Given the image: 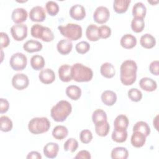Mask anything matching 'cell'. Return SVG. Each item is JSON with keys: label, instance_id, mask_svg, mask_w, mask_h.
I'll return each mask as SVG.
<instances>
[{"label": "cell", "instance_id": "f546056e", "mask_svg": "<svg viewBox=\"0 0 159 159\" xmlns=\"http://www.w3.org/2000/svg\"><path fill=\"white\" fill-rule=\"evenodd\" d=\"M128 156V150L125 147H117L111 151V158L112 159H126Z\"/></svg>", "mask_w": 159, "mask_h": 159}, {"label": "cell", "instance_id": "2e32d148", "mask_svg": "<svg viewBox=\"0 0 159 159\" xmlns=\"http://www.w3.org/2000/svg\"><path fill=\"white\" fill-rule=\"evenodd\" d=\"M59 150L58 145L54 142H48L43 147V153L47 158H54L57 156Z\"/></svg>", "mask_w": 159, "mask_h": 159}, {"label": "cell", "instance_id": "c3c4849f", "mask_svg": "<svg viewBox=\"0 0 159 159\" xmlns=\"http://www.w3.org/2000/svg\"><path fill=\"white\" fill-rule=\"evenodd\" d=\"M91 158L90 153L87 150H81L75 157V158L76 159H90Z\"/></svg>", "mask_w": 159, "mask_h": 159}, {"label": "cell", "instance_id": "83f0119b", "mask_svg": "<svg viewBox=\"0 0 159 159\" xmlns=\"http://www.w3.org/2000/svg\"><path fill=\"white\" fill-rule=\"evenodd\" d=\"M130 2V0H115L113 2L114 10L118 14L124 13L127 11Z\"/></svg>", "mask_w": 159, "mask_h": 159}, {"label": "cell", "instance_id": "f6af8a7d", "mask_svg": "<svg viewBox=\"0 0 159 159\" xmlns=\"http://www.w3.org/2000/svg\"><path fill=\"white\" fill-rule=\"evenodd\" d=\"M1 36V48H2L4 47H7L10 43V40L8 35L3 32L0 33Z\"/></svg>", "mask_w": 159, "mask_h": 159}, {"label": "cell", "instance_id": "44dd1931", "mask_svg": "<svg viewBox=\"0 0 159 159\" xmlns=\"http://www.w3.org/2000/svg\"><path fill=\"white\" fill-rule=\"evenodd\" d=\"M102 102L106 106H112L117 101V95L116 93L111 90L104 91L101 96Z\"/></svg>", "mask_w": 159, "mask_h": 159}, {"label": "cell", "instance_id": "d6a6232c", "mask_svg": "<svg viewBox=\"0 0 159 159\" xmlns=\"http://www.w3.org/2000/svg\"><path fill=\"white\" fill-rule=\"evenodd\" d=\"M92 120L94 124L107 121V114L104 111L101 109H96L92 114Z\"/></svg>", "mask_w": 159, "mask_h": 159}, {"label": "cell", "instance_id": "9c48e42d", "mask_svg": "<svg viewBox=\"0 0 159 159\" xmlns=\"http://www.w3.org/2000/svg\"><path fill=\"white\" fill-rule=\"evenodd\" d=\"M29 84V78L24 73H17L12 78V86L17 90H22L26 88Z\"/></svg>", "mask_w": 159, "mask_h": 159}, {"label": "cell", "instance_id": "8992f818", "mask_svg": "<svg viewBox=\"0 0 159 159\" xmlns=\"http://www.w3.org/2000/svg\"><path fill=\"white\" fill-rule=\"evenodd\" d=\"M30 34L33 37L42 39L47 42H51L54 39V35L52 30L39 24H35L32 26Z\"/></svg>", "mask_w": 159, "mask_h": 159}, {"label": "cell", "instance_id": "5bb4252c", "mask_svg": "<svg viewBox=\"0 0 159 159\" xmlns=\"http://www.w3.org/2000/svg\"><path fill=\"white\" fill-rule=\"evenodd\" d=\"M11 18L14 22L20 24L26 20L27 18V12L24 8H16L13 10L11 14Z\"/></svg>", "mask_w": 159, "mask_h": 159}, {"label": "cell", "instance_id": "8d00e7d4", "mask_svg": "<svg viewBox=\"0 0 159 159\" xmlns=\"http://www.w3.org/2000/svg\"><path fill=\"white\" fill-rule=\"evenodd\" d=\"M12 122L9 117L6 116H2L0 117V127L1 130L4 132H9L12 129Z\"/></svg>", "mask_w": 159, "mask_h": 159}, {"label": "cell", "instance_id": "277c9868", "mask_svg": "<svg viewBox=\"0 0 159 159\" xmlns=\"http://www.w3.org/2000/svg\"><path fill=\"white\" fill-rule=\"evenodd\" d=\"M50 127V122L45 117L32 118L28 124L29 130L33 134H40L47 132Z\"/></svg>", "mask_w": 159, "mask_h": 159}, {"label": "cell", "instance_id": "ffe728a7", "mask_svg": "<svg viewBox=\"0 0 159 159\" xmlns=\"http://www.w3.org/2000/svg\"><path fill=\"white\" fill-rule=\"evenodd\" d=\"M146 141V136L141 132L138 131L133 132L131 136L130 142L134 147L140 148L144 145Z\"/></svg>", "mask_w": 159, "mask_h": 159}, {"label": "cell", "instance_id": "836d02e7", "mask_svg": "<svg viewBox=\"0 0 159 159\" xmlns=\"http://www.w3.org/2000/svg\"><path fill=\"white\" fill-rule=\"evenodd\" d=\"M111 137L112 140L117 143L124 142L127 138V130L114 129Z\"/></svg>", "mask_w": 159, "mask_h": 159}, {"label": "cell", "instance_id": "ba28073f", "mask_svg": "<svg viewBox=\"0 0 159 159\" xmlns=\"http://www.w3.org/2000/svg\"><path fill=\"white\" fill-rule=\"evenodd\" d=\"M11 33L16 41L23 40L27 35V27L24 24L14 25L11 28Z\"/></svg>", "mask_w": 159, "mask_h": 159}, {"label": "cell", "instance_id": "1f68e13d", "mask_svg": "<svg viewBox=\"0 0 159 159\" xmlns=\"http://www.w3.org/2000/svg\"><path fill=\"white\" fill-rule=\"evenodd\" d=\"M68 130L64 125H57L52 130L53 137L57 140H62L68 135Z\"/></svg>", "mask_w": 159, "mask_h": 159}, {"label": "cell", "instance_id": "d4e9b609", "mask_svg": "<svg viewBox=\"0 0 159 159\" xmlns=\"http://www.w3.org/2000/svg\"><path fill=\"white\" fill-rule=\"evenodd\" d=\"M128 125H129L128 117L124 114H120L117 116L114 121V129L126 130Z\"/></svg>", "mask_w": 159, "mask_h": 159}, {"label": "cell", "instance_id": "681fc988", "mask_svg": "<svg viewBox=\"0 0 159 159\" xmlns=\"http://www.w3.org/2000/svg\"><path fill=\"white\" fill-rule=\"evenodd\" d=\"M27 158H28V159H31V158L41 159L42 158V155L38 152L32 151V152H30L28 153V155L27 156Z\"/></svg>", "mask_w": 159, "mask_h": 159}, {"label": "cell", "instance_id": "9a60e30c", "mask_svg": "<svg viewBox=\"0 0 159 159\" xmlns=\"http://www.w3.org/2000/svg\"><path fill=\"white\" fill-rule=\"evenodd\" d=\"M58 76L61 81L69 82L72 80L71 66L67 64L61 65L58 68Z\"/></svg>", "mask_w": 159, "mask_h": 159}, {"label": "cell", "instance_id": "5b68a950", "mask_svg": "<svg viewBox=\"0 0 159 159\" xmlns=\"http://www.w3.org/2000/svg\"><path fill=\"white\" fill-rule=\"evenodd\" d=\"M58 29L60 34L71 40H77L82 36V27L76 24L68 23L65 25H60Z\"/></svg>", "mask_w": 159, "mask_h": 159}, {"label": "cell", "instance_id": "d590c367", "mask_svg": "<svg viewBox=\"0 0 159 159\" xmlns=\"http://www.w3.org/2000/svg\"><path fill=\"white\" fill-rule=\"evenodd\" d=\"M110 129V125L107 121L95 124V131L96 134L100 137L106 136Z\"/></svg>", "mask_w": 159, "mask_h": 159}, {"label": "cell", "instance_id": "74e56055", "mask_svg": "<svg viewBox=\"0 0 159 159\" xmlns=\"http://www.w3.org/2000/svg\"><path fill=\"white\" fill-rule=\"evenodd\" d=\"M145 27V22L143 19L140 18H133L131 21L132 30L136 33L141 32Z\"/></svg>", "mask_w": 159, "mask_h": 159}, {"label": "cell", "instance_id": "cb8c5ba5", "mask_svg": "<svg viewBox=\"0 0 159 159\" xmlns=\"http://www.w3.org/2000/svg\"><path fill=\"white\" fill-rule=\"evenodd\" d=\"M147 9L141 2H136L132 7V15L134 18L143 19L146 15Z\"/></svg>", "mask_w": 159, "mask_h": 159}, {"label": "cell", "instance_id": "30bf717a", "mask_svg": "<svg viewBox=\"0 0 159 159\" xmlns=\"http://www.w3.org/2000/svg\"><path fill=\"white\" fill-rule=\"evenodd\" d=\"M110 16V12L109 9L105 6L98 7L94 12L93 19L98 24L106 23Z\"/></svg>", "mask_w": 159, "mask_h": 159}, {"label": "cell", "instance_id": "484cf974", "mask_svg": "<svg viewBox=\"0 0 159 159\" xmlns=\"http://www.w3.org/2000/svg\"><path fill=\"white\" fill-rule=\"evenodd\" d=\"M140 45L147 49L153 48L156 43L155 38L150 34H145L142 35L140 39Z\"/></svg>", "mask_w": 159, "mask_h": 159}, {"label": "cell", "instance_id": "603a6c76", "mask_svg": "<svg viewBox=\"0 0 159 159\" xmlns=\"http://www.w3.org/2000/svg\"><path fill=\"white\" fill-rule=\"evenodd\" d=\"M101 74L105 78H112L116 73V70L114 65L109 63H104L100 67Z\"/></svg>", "mask_w": 159, "mask_h": 159}, {"label": "cell", "instance_id": "7bdbcfd3", "mask_svg": "<svg viewBox=\"0 0 159 159\" xmlns=\"http://www.w3.org/2000/svg\"><path fill=\"white\" fill-rule=\"evenodd\" d=\"M80 139L82 143H88L93 139L92 132L88 129H84L81 131L80 134Z\"/></svg>", "mask_w": 159, "mask_h": 159}, {"label": "cell", "instance_id": "60d3db41", "mask_svg": "<svg viewBox=\"0 0 159 159\" xmlns=\"http://www.w3.org/2000/svg\"><path fill=\"white\" fill-rule=\"evenodd\" d=\"M128 97L129 99L134 102L140 101L142 98V92L138 89L137 88H131L130 89L128 92Z\"/></svg>", "mask_w": 159, "mask_h": 159}, {"label": "cell", "instance_id": "ab89813d", "mask_svg": "<svg viewBox=\"0 0 159 159\" xmlns=\"http://www.w3.org/2000/svg\"><path fill=\"white\" fill-rule=\"evenodd\" d=\"M78 147V141L74 138L68 139L64 143L63 148L64 150L67 152L70 151V152H75Z\"/></svg>", "mask_w": 159, "mask_h": 159}, {"label": "cell", "instance_id": "f35d334b", "mask_svg": "<svg viewBox=\"0 0 159 159\" xmlns=\"http://www.w3.org/2000/svg\"><path fill=\"white\" fill-rule=\"evenodd\" d=\"M45 9L48 14L52 16H56L59 11V6L58 4L53 1H47L45 4Z\"/></svg>", "mask_w": 159, "mask_h": 159}, {"label": "cell", "instance_id": "8fae6325", "mask_svg": "<svg viewBox=\"0 0 159 159\" xmlns=\"http://www.w3.org/2000/svg\"><path fill=\"white\" fill-rule=\"evenodd\" d=\"M29 17L34 22H43L46 18V14L44 8L40 6L33 7L29 12Z\"/></svg>", "mask_w": 159, "mask_h": 159}, {"label": "cell", "instance_id": "e575fe53", "mask_svg": "<svg viewBox=\"0 0 159 159\" xmlns=\"http://www.w3.org/2000/svg\"><path fill=\"white\" fill-rule=\"evenodd\" d=\"M134 131L141 132L147 137L150 134V128L147 122L144 121H139L136 122L133 127V132Z\"/></svg>", "mask_w": 159, "mask_h": 159}, {"label": "cell", "instance_id": "bcb514c9", "mask_svg": "<svg viewBox=\"0 0 159 159\" xmlns=\"http://www.w3.org/2000/svg\"><path fill=\"white\" fill-rule=\"evenodd\" d=\"M158 65L159 62L158 60L153 61L149 65V70L150 73L154 75H158Z\"/></svg>", "mask_w": 159, "mask_h": 159}, {"label": "cell", "instance_id": "52a82bcc", "mask_svg": "<svg viewBox=\"0 0 159 159\" xmlns=\"http://www.w3.org/2000/svg\"><path fill=\"white\" fill-rule=\"evenodd\" d=\"M27 63V57L22 53H15L10 58L9 65L15 71L23 70L26 67Z\"/></svg>", "mask_w": 159, "mask_h": 159}, {"label": "cell", "instance_id": "3957f363", "mask_svg": "<svg viewBox=\"0 0 159 159\" xmlns=\"http://www.w3.org/2000/svg\"><path fill=\"white\" fill-rule=\"evenodd\" d=\"M72 79L77 82H88L91 80L93 76V72L91 68L83 65L76 63L71 66Z\"/></svg>", "mask_w": 159, "mask_h": 159}, {"label": "cell", "instance_id": "7c38bea8", "mask_svg": "<svg viewBox=\"0 0 159 159\" xmlns=\"http://www.w3.org/2000/svg\"><path fill=\"white\" fill-rule=\"evenodd\" d=\"M70 15L75 20H80L86 16V11L83 6L76 4L72 6L70 9Z\"/></svg>", "mask_w": 159, "mask_h": 159}, {"label": "cell", "instance_id": "7402d4cb", "mask_svg": "<svg viewBox=\"0 0 159 159\" xmlns=\"http://www.w3.org/2000/svg\"><path fill=\"white\" fill-rule=\"evenodd\" d=\"M23 48L29 53H33L40 51L42 48V44L40 42L35 40H29L24 43Z\"/></svg>", "mask_w": 159, "mask_h": 159}, {"label": "cell", "instance_id": "4fadbf2b", "mask_svg": "<svg viewBox=\"0 0 159 159\" xmlns=\"http://www.w3.org/2000/svg\"><path fill=\"white\" fill-rule=\"evenodd\" d=\"M40 81L44 84H50L55 80V74L50 68H45L42 70L39 74Z\"/></svg>", "mask_w": 159, "mask_h": 159}, {"label": "cell", "instance_id": "b9f144b4", "mask_svg": "<svg viewBox=\"0 0 159 159\" xmlns=\"http://www.w3.org/2000/svg\"><path fill=\"white\" fill-rule=\"evenodd\" d=\"M75 49L78 53L84 54L89 50L90 45L86 41H81L76 45Z\"/></svg>", "mask_w": 159, "mask_h": 159}, {"label": "cell", "instance_id": "f1b7e54d", "mask_svg": "<svg viewBox=\"0 0 159 159\" xmlns=\"http://www.w3.org/2000/svg\"><path fill=\"white\" fill-rule=\"evenodd\" d=\"M66 94L72 100H78L81 96V90L76 85H70L66 88Z\"/></svg>", "mask_w": 159, "mask_h": 159}, {"label": "cell", "instance_id": "ac0fdd59", "mask_svg": "<svg viewBox=\"0 0 159 159\" xmlns=\"http://www.w3.org/2000/svg\"><path fill=\"white\" fill-rule=\"evenodd\" d=\"M120 43V45L124 48H132L137 44V39L135 36L130 34H126L121 37Z\"/></svg>", "mask_w": 159, "mask_h": 159}, {"label": "cell", "instance_id": "d6986e66", "mask_svg": "<svg viewBox=\"0 0 159 159\" xmlns=\"http://www.w3.org/2000/svg\"><path fill=\"white\" fill-rule=\"evenodd\" d=\"M73 43L69 39H61L57 45L58 52L61 55H67L72 50Z\"/></svg>", "mask_w": 159, "mask_h": 159}, {"label": "cell", "instance_id": "4dcf8cb0", "mask_svg": "<svg viewBox=\"0 0 159 159\" xmlns=\"http://www.w3.org/2000/svg\"><path fill=\"white\" fill-rule=\"evenodd\" d=\"M45 60L43 57L39 55H33L30 58V65L35 70H42L45 66Z\"/></svg>", "mask_w": 159, "mask_h": 159}, {"label": "cell", "instance_id": "7a4b0ae2", "mask_svg": "<svg viewBox=\"0 0 159 159\" xmlns=\"http://www.w3.org/2000/svg\"><path fill=\"white\" fill-rule=\"evenodd\" d=\"M72 111L71 104L65 100L58 101L50 111L52 119L56 122H63L70 114Z\"/></svg>", "mask_w": 159, "mask_h": 159}, {"label": "cell", "instance_id": "7dc6e473", "mask_svg": "<svg viewBox=\"0 0 159 159\" xmlns=\"http://www.w3.org/2000/svg\"><path fill=\"white\" fill-rule=\"evenodd\" d=\"M9 107V103L8 101L4 98L0 99V112L1 114L6 112Z\"/></svg>", "mask_w": 159, "mask_h": 159}, {"label": "cell", "instance_id": "4316f807", "mask_svg": "<svg viewBox=\"0 0 159 159\" xmlns=\"http://www.w3.org/2000/svg\"><path fill=\"white\" fill-rule=\"evenodd\" d=\"M86 35L90 41H98L100 39L98 34V27L93 24H89L86 28Z\"/></svg>", "mask_w": 159, "mask_h": 159}, {"label": "cell", "instance_id": "e0dca14e", "mask_svg": "<svg viewBox=\"0 0 159 159\" xmlns=\"http://www.w3.org/2000/svg\"><path fill=\"white\" fill-rule=\"evenodd\" d=\"M139 85L142 89L148 92L153 91L157 88V82L152 78L148 77L141 78L139 81Z\"/></svg>", "mask_w": 159, "mask_h": 159}, {"label": "cell", "instance_id": "6da1fadb", "mask_svg": "<svg viewBox=\"0 0 159 159\" xmlns=\"http://www.w3.org/2000/svg\"><path fill=\"white\" fill-rule=\"evenodd\" d=\"M120 81L125 86L132 84L137 78V65L135 61L127 60L122 62L120 68Z\"/></svg>", "mask_w": 159, "mask_h": 159}, {"label": "cell", "instance_id": "ee69618b", "mask_svg": "<svg viewBox=\"0 0 159 159\" xmlns=\"http://www.w3.org/2000/svg\"><path fill=\"white\" fill-rule=\"evenodd\" d=\"M98 34L101 39H107L111 34V28L106 25H103L98 27Z\"/></svg>", "mask_w": 159, "mask_h": 159}]
</instances>
